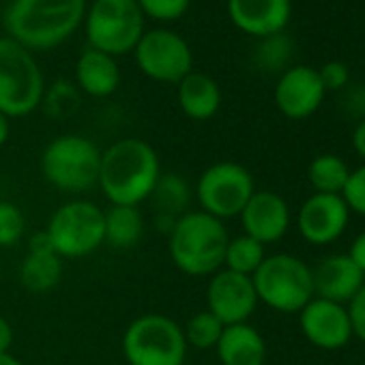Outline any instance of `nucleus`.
Wrapping results in <instances>:
<instances>
[{"instance_id": "1", "label": "nucleus", "mask_w": 365, "mask_h": 365, "mask_svg": "<svg viewBox=\"0 0 365 365\" xmlns=\"http://www.w3.org/2000/svg\"><path fill=\"white\" fill-rule=\"evenodd\" d=\"M161 176L157 150L140 138H123L101 150L97 187L110 205L140 207Z\"/></svg>"}, {"instance_id": "2", "label": "nucleus", "mask_w": 365, "mask_h": 365, "mask_svg": "<svg viewBox=\"0 0 365 365\" xmlns=\"http://www.w3.org/2000/svg\"><path fill=\"white\" fill-rule=\"evenodd\" d=\"M86 18V0H11L5 14L9 37L31 52L65 43Z\"/></svg>"}, {"instance_id": "3", "label": "nucleus", "mask_w": 365, "mask_h": 365, "mask_svg": "<svg viewBox=\"0 0 365 365\" xmlns=\"http://www.w3.org/2000/svg\"><path fill=\"white\" fill-rule=\"evenodd\" d=\"M230 235L222 220L207 213L187 211L168 232V254L172 264L190 277H211L224 269Z\"/></svg>"}, {"instance_id": "4", "label": "nucleus", "mask_w": 365, "mask_h": 365, "mask_svg": "<svg viewBox=\"0 0 365 365\" xmlns=\"http://www.w3.org/2000/svg\"><path fill=\"white\" fill-rule=\"evenodd\" d=\"M101 165L99 146L78 133L54 138L41 155V172L52 187L65 194H84L97 187Z\"/></svg>"}, {"instance_id": "5", "label": "nucleus", "mask_w": 365, "mask_h": 365, "mask_svg": "<svg viewBox=\"0 0 365 365\" xmlns=\"http://www.w3.org/2000/svg\"><path fill=\"white\" fill-rule=\"evenodd\" d=\"M46 95V80L31 50L0 37V112L9 120L33 114Z\"/></svg>"}, {"instance_id": "6", "label": "nucleus", "mask_w": 365, "mask_h": 365, "mask_svg": "<svg viewBox=\"0 0 365 365\" xmlns=\"http://www.w3.org/2000/svg\"><path fill=\"white\" fill-rule=\"evenodd\" d=\"M252 282L258 303L279 314H299L316 297L312 267L294 254L267 256Z\"/></svg>"}, {"instance_id": "7", "label": "nucleus", "mask_w": 365, "mask_h": 365, "mask_svg": "<svg viewBox=\"0 0 365 365\" xmlns=\"http://www.w3.org/2000/svg\"><path fill=\"white\" fill-rule=\"evenodd\" d=\"M123 356L129 365H185L182 327L165 314H142L123 333Z\"/></svg>"}, {"instance_id": "8", "label": "nucleus", "mask_w": 365, "mask_h": 365, "mask_svg": "<svg viewBox=\"0 0 365 365\" xmlns=\"http://www.w3.org/2000/svg\"><path fill=\"white\" fill-rule=\"evenodd\" d=\"M84 22L88 48L114 58L133 52L144 35V14L135 0H93Z\"/></svg>"}, {"instance_id": "9", "label": "nucleus", "mask_w": 365, "mask_h": 365, "mask_svg": "<svg viewBox=\"0 0 365 365\" xmlns=\"http://www.w3.org/2000/svg\"><path fill=\"white\" fill-rule=\"evenodd\" d=\"M46 235L61 258L91 256L106 243L103 209L88 200H69L52 213Z\"/></svg>"}, {"instance_id": "10", "label": "nucleus", "mask_w": 365, "mask_h": 365, "mask_svg": "<svg viewBox=\"0 0 365 365\" xmlns=\"http://www.w3.org/2000/svg\"><path fill=\"white\" fill-rule=\"evenodd\" d=\"M254 192L256 182L245 165L237 161H217L198 176L194 196L202 213L224 222L239 217Z\"/></svg>"}, {"instance_id": "11", "label": "nucleus", "mask_w": 365, "mask_h": 365, "mask_svg": "<svg viewBox=\"0 0 365 365\" xmlns=\"http://www.w3.org/2000/svg\"><path fill=\"white\" fill-rule=\"evenodd\" d=\"M133 56L138 69L146 78L161 84H178L187 73L194 71V54L190 43L178 33L168 29L144 31L133 50Z\"/></svg>"}, {"instance_id": "12", "label": "nucleus", "mask_w": 365, "mask_h": 365, "mask_svg": "<svg viewBox=\"0 0 365 365\" xmlns=\"http://www.w3.org/2000/svg\"><path fill=\"white\" fill-rule=\"evenodd\" d=\"M258 307V294L252 277L220 269L211 275L207 286V309L224 324L250 322Z\"/></svg>"}, {"instance_id": "13", "label": "nucleus", "mask_w": 365, "mask_h": 365, "mask_svg": "<svg viewBox=\"0 0 365 365\" xmlns=\"http://www.w3.org/2000/svg\"><path fill=\"white\" fill-rule=\"evenodd\" d=\"M299 327L312 346L329 352L341 350L354 337L346 305L320 297H314L299 312Z\"/></svg>"}, {"instance_id": "14", "label": "nucleus", "mask_w": 365, "mask_h": 365, "mask_svg": "<svg viewBox=\"0 0 365 365\" xmlns=\"http://www.w3.org/2000/svg\"><path fill=\"white\" fill-rule=\"evenodd\" d=\"M350 211L341 196L312 194L297 213V230L309 245H331L346 232Z\"/></svg>"}, {"instance_id": "15", "label": "nucleus", "mask_w": 365, "mask_h": 365, "mask_svg": "<svg viewBox=\"0 0 365 365\" xmlns=\"http://www.w3.org/2000/svg\"><path fill=\"white\" fill-rule=\"evenodd\" d=\"M324 86L318 69L294 65L286 69L275 84V106L290 120H303L318 112L324 101Z\"/></svg>"}, {"instance_id": "16", "label": "nucleus", "mask_w": 365, "mask_h": 365, "mask_svg": "<svg viewBox=\"0 0 365 365\" xmlns=\"http://www.w3.org/2000/svg\"><path fill=\"white\" fill-rule=\"evenodd\" d=\"M239 220L243 226V235L256 239L264 247L282 241L292 224L290 207L284 196L269 190H256L241 211Z\"/></svg>"}, {"instance_id": "17", "label": "nucleus", "mask_w": 365, "mask_h": 365, "mask_svg": "<svg viewBox=\"0 0 365 365\" xmlns=\"http://www.w3.org/2000/svg\"><path fill=\"white\" fill-rule=\"evenodd\" d=\"M230 22L245 35L269 39L282 35L292 18V0H228Z\"/></svg>"}, {"instance_id": "18", "label": "nucleus", "mask_w": 365, "mask_h": 365, "mask_svg": "<svg viewBox=\"0 0 365 365\" xmlns=\"http://www.w3.org/2000/svg\"><path fill=\"white\" fill-rule=\"evenodd\" d=\"M314 294L346 305L365 284V275L354 267L348 254H331L314 269Z\"/></svg>"}, {"instance_id": "19", "label": "nucleus", "mask_w": 365, "mask_h": 365, "mask_svg": "<svg viewBox=\"0 0 365 365\" xmlns=\"http://www.w3.org/2000/svg\"><path fill=\"white\" fill-rule=\"evenodd\" d=\"M63 277V258L54 252L46 230L29 241V252L20 264V282L33 294H46L58 286Z\"/></svg>"}, {"instance_id": "20", "label": "nucleus", "mask_w": 365, "mask_h": 365, "mask_svg": "<svg viewBox=\"0 0 365 365\" xmlns=\"http://www.w3.org/2000/svg\"><path fill=\"white\" fill-rule=\"evenodd\" d=\"M215 352L222 365H264L267 341L250 322L230 324L224 329Z\"/></svg>"}, {"instance_id": "21", "label": "nucleus", "mask_w": 365, "mask_h": 365, "mask_svg": "<svg viewBox=\"0 0 365 365\" xmlns=\"http://www.w3.org/2000/svg\"><path fill=\"white\" fill-rule=\"evenodd\" d=\"M76 80L88 97H110L120 84V67L114 56L86 48L78 58Z\"/></svg>"}, {"instance_id": "22", "label": "nucleus", "mask_w": 365, "mask_h": 365, "mask_svg": "<svg viewBox=\"0 0 365 365\" xmlns=\"http://www.w3.org/2000/svg\"><path fill=\"white\" fill-rule=\"evenodd\" d=\"M178 106L192 120H209L222 106V88L211 76L192 71L178 82Z\"/></svg>"}, {"instance_id": "23", "label": "nucleus", "mask_w": 365, "mask_h": 365, "mask_svg": "<svg viewBox=\"0 0 365 365\" xmlns=\"http://www.w3.org/2000/svg\"><path fill=\"white\" fill-rule=\"evenodd\" d=\"M148 200L155 205V224H159L168 235L174 222L190 211L192 190L180 174H161Z\"/></svg>"}, {"instance_id": "24", "label": "nucleus", "mask_w": 365, "mask_h": 365, "mask_svg": "<svg viewBox=\"0 0 365 365\" xmlns=\"http://www.w3.org/2000/svg\"><path fill=\"white\" fill-rule=\"evenodd\" d=\"M106 220V243L114 250H131L140 243L144 235V215L140 207L110 205L103 211Z\"/></svg>"}, {"instance_id": "25", "label": "nucleus", "mask_w": 365, "mask_h": 365, "mask_svg": "<svg viewBox=\"0 0 365 365\" xmlns=\"http://www.w3.org/2000/svg\"><path fill=\"white\" fill-rule=\"evenodd\" d=\"M348 176H350L348 163L333 153H324V155L314 157L309 168H307V180L314 187V194L341 196Z\"/></svg>"}, {"instance_id": "26", "label": "nucleus", "mask_w": 365, "mask_h": 365, "mask_svg": "<svg viewBox=\"0 0 365 365\" xmlns=\"http://www.w3.org/2000/svg\"><path fill=\"white\" fill-rule=\"evenodd\" d=\"M264 258H267V247L262 243H258L247 235H239L228 241L224 269L252 277L258 271V267L264 262Z\"/></svg>"}, {"instance_id": "27", "label": "nucleus", "mask_w": 365, "mask_h": 365, "mask_svg": "<svg viewBox=\"0 0 365 365\" xmlns=\"http://www.w3.org/2000/svg\"><path fill=\"white\" fill-rule=\"evenodd\" d=\"M224 329L226 327L209 309H202L185 322V327H182V335H185L187 348L215 350Z\"/></svg>"}, {"instance_id": "28", "label": "nucleus", "mask_w": 365, "mask_h": 365, "mask_svg": "<svg viewBox=\"0 0 365 365\" xmlns=\"http://www.w3.org/2000/svg\"><path fill=\"white\" fill-rule=\"evenodd\" d=\"M24 230H26V217L22 209L7 200L0 202V247L9 250L16 243H20Z\"/></svg>"}, {"instance_id": "29", "label": "nucleus", "mask_w": 365, "mask_h": 365, "mask_svg": "<svg viewBox=\"0 0 365 365\" xmlns=\"http://www.w3.org/2000/svg\"><path fill=\"white\" fill-rule=\"evenodd\" d=\"M140 11L157 22H174L187 14L192 0H135Z\"/></svg>"}, {"instance_id": "30", "label": "nucleus", "mask_w": 365, "mask_h": 365, "mask_svg": "<svg viewBox=\"0 0 365 365\" xmlns=\"http://www.w3.org/2000/svg\"><path fill=\"white\" fill-rule=\"evenodd\" d=\"M341 198L350 213L365 217V163L350 170V176L344 185Z\"/></svg>"}, {"instance_id": "31", "label": "nucleus", "mask_w": 365, "mask_h": 365, "mask_svg": "<svg viewBox=\"0 0 365 365\" xmlns=\"http://www.w3.org/2000/svg\"><path fill=\"white\" fill-rule=\"evenodd\" d=\"M267 43L260 50V61L269 67V69H277L282 67L288 58H290V41L282 35L269 37L264 39Z\"/></svg>"}, {"instance_id": "32", "label": "nucleus", "mask_w": 365, "mask_h": 365, "mask_svg": "<svg viewBox=\"0 0 365 365\" xmlns=\"http://www.w3.org/2000/svg\"><path fill=\"white\" fill-rule=\"evenodd\" d=\"M318 76L322 80L324 91H341L350 82V69L341 61H329V63H324L322 69H318Z\"/></svg>"}, {"instance_id": "33", "label": "nucleus", "mask_w": 365, "mask_h": 365, "mask_svg": "<svg viewBox=\"0 0 365 365\" xmlns=\"http://www.w3.org/2000/svg\"><path fill=\"white\" fill-rule=\"evenodd\" d=\"M348 316H350V324H352V335L359 337L361 341H365V284L361 286V290L346 303Z\"/></svg>"}, {"instance_id": "34", "label": "nucleus", "mask_w": 365, "mask_h": 365, "mask_svg": "<svg viewBox=\"0 0 365 365\" xmlns=\"http://www.w3.org/2000/svg\"><path fill=\"white\" fill-rule=\"evenodd\" d=\"M346 254L354 262V267L365 275V230L354 237V241L350 243V250Z\"/></svg>"}, {"instance_id": "35", "label": "nucleus", "mask_w": 365, "mask_h": 365, "mask_svg": "<svg viewBox=\"0 0 365 365\" xmlns=\"http://www.w3.org/2000/svg\"><path fill=\"white\" fill-rule=\"evenodd\" d=\"M14 339H16V335H14L11 322L5 316H0V354H3V352H11Z\"/></svg>"}, {"instance_id": "36", "label": "nucleus", "mask_w": 365, "mask_h": 365, "mask_svg": "<svg viewBox=\"0 0 365 365\" xmlns=\"http://www.w3.org/2000/svg\"><path fill=\"white\" fill-rule=\"evenodd\" d=\"M352 148L365 161V118H361L352 131Z\"/></svg>"}, {"instance_id": "37", "label": "nucleus", "mask_w": 365, "mask_h": 365, "mask_svg": "<svg viewBox=\"0 0 365 365\" xmlns=\"http://www.w3.org/2000/svg\"><path fill=\"white\" fill-rule=\"evenodd\" d=\"M9 133H11V125H9V118L0 112V148H3L9 140Z\"/></svg>"}, {"instance_id": "38", "label": "nucleus", "mask_w": 365, "mask_h": 365, "mask_svg": "<svg viewBox=\"0 0 365 365\" xmlns=\"http://www.w3.org/2000/svg\"><path fill=\"white\" fill-rule=\"evenodd\" d=\"M0 365H24L18 356H14L11 352H3L0 354Z\"/></svg>"}, {"instance_id": "39", "label": "nucleus", "mask_w": 365, "mask_h": 365, "mask_svg": "<svg viewBox=\"0 0 365 365\" xmlns=\"http://www.w3.org/2000/svg\"><path fill=\"white\" fill-rule=\"evenodd\" d=\"M0 279H3V264H0Z\"/></svg>"}]
</instances>
